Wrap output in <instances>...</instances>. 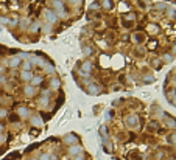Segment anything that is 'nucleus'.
<instances>
[{
    "label": "nucleus",
    "instance_id": "b1692460",
    "mask_svg": "<svg viewBox=\"0 0 176 160\" xmlns=\"http://www.w3.org/2000/svg\"><path fill=\"white\" fill-rule=\"evenodd\" d=\"M70 2H73V3H78V2H81V0H70Z\"/></svg>",
    "mask_w": 176,
    "mask_h": 160
},
{
    "label": "nucleus",
    "instance_id": "dca6fc26",
    "mask_svg": "<svg viewBox=\"0 0 176 160\" xmlns=\"http://www.w3.org/2000/svg\"><path fill=\"white\" fill-rule=\"evenodd\" d=\"M84 54H86V56H89V54H92V48H89V47H87V48H84Z\"/></svg>",
    "mask_w": 176,
    "mask_h": 160
},
{
    "label": "nucleus",
    "instance_id": "0eeeda50",
    "mask_svg": "<svg viewBox=\"0 0 176 160\" xmlns=\"http://www.w3.org/2000/svg\"><path fill=\"white\" fill-rule=\"evenodd\" d=\"M134 39L137 42H144L145 41V34H140V33H137V34H134Z\"/></svg>",
    "mask_w": 176,
    "mask_h": 160
},
{
    "label": "nucleus",
    "instance_id": "20e7f679",
    "mask_svg": "<svg viewBox=\"0 0 176 160\" xmlns=\"http://www.w3.org/2000/svg\"><path fill=\"white\" fill-rule=\"evenodd\" d=\"M81 151H83V149H81V146H70V149H69V152L72 154V156H78Z\"/></svg>",
    "mask_w": 176,
    "mask_h": 160
},
{
    "label": "nucleus",
    "instance_id": "f8f14e48",
    "mask_svg": "<svg viewBox=\"0 0 176 160\" xmlns=\"http://www.w3.org/2000/svg\"><path fill=\"white\" fill-rule=\"evenodd\" d=\"M41 82H42L41 76H34V79H33V86H37V84H41Z\"/></svg>",
    "mask_w": 176,
    "mask_h": 160
},
{
    "label": "nucleus",
    "instance_id": "aec40b11",
    "mask_svg": "<svg viewBox=\"0 0 176 160\" xmlns=\"http://www.w3.org/2000/svg\"><path fill=\"white\" fill-rule=\"evenodd\" d=\"M41 160H48V154H44V156L41 157Z\"/></svg>",
    "mask_w": 176,
    "mask_h": 160
},
{
    "label": "nucleus",
    "instance_id": "9d476101",
    "mask_svg": "<svg viewBox=\"0 0 176 160\" xmlns=\"http://www.w3.org/2000/svg\"><path fill=\"white\" fill-rule=\"evenodd\" d=\"M19 114H20V117H27V115H28V109H27V107H20Z\"/></svg>",
    "mask_w": 176,
    "mask_h": 160
},
{
    "label": "nucleus",
    "instance_id": "423d86ee",
    "mask_svg": "<svg viewBox=\"0 0 176 160\" xmlns=\"http://www.w3.org/2000/svg\"><path fill=\"white\" fill-rule=\"evenodd\" d=\"M19 64H20V58H13V59L9 61V65H11V67H17Z\"/></svg>",
    "mask_w": 176,
    "mask_h": 160
},
{
    "label": "nucleus",
    "instance_id": "2eb2a0df",
    "mask_svg": "<svg viewBox=\"0 0 176 160\" xmlns=\"http://www.w3.org/2000/svg\"><path fill=\"white\" fill-rule=\"evenodd\" d=\"M22 78H24L25 81H28L30 79V73H28V71H24V73H22Z\"/></svg>",
    "mask_w": 176,
    "mask_h": 160
},
{
    "label": "nucleus",
    "instance_id": "7ed1b4c3",
    "mask_svg": "<svg viewBox=\"0 0 176 160\" xmlns=\"http://www.w3.org/2000/svg\"><path fill=\"white\" fill-rule=\"evenodd\" d=\"M126 124L131 126V128H133V126H136V124H137V117H136V115H129V117L126 118Z\"/></svg>",
    "mask_w": 176,
    "mask_h": 160
},
{
    "label": "nucleus",
    "instance_id": "393cba45",
    "mask_svg": "<svg viewBox=\"0 0 176 160\" xmlns=\"http://www.w3.org/2000/svg\"><path fill=\"white\" fill-rule=\"evenodd\" d=\"M2 129H3V126H2V124H0V131H2Z\"/></svg>",
    "mask_w": 176,
    "mask_h": 160
},
{
    "label": "nucleus",
    "instance_id": "ddd939ff",
    "mask_svg": "<svg viewBox=\"0 0 176 160\" xmlns=\"http://www.w3.org/2000/svg\"><path fill=\"white\" fill-rule=\"evenodd\" d=\"M25 93H27V95H34V89H33L31 86H28V87L25 89Z\"/></svg>",
    "mask_w": 176,
    "mask_h": 160
},
{
    "label": "nucleus",
    "instance_id": "4be33fe9",
    "mask_svg": "<svg viewBox=\"0 0 176 160\" xmlns=\"http://www.w3.org/2000/svg\"><path fill=\"white\" fill-rule=\"evenodd\" d=\"M5 115H6V112H5V110H0V117H5Z\"/></svg>",
    "mask_w": 176,
    "mask_h": 160
},
{
    "label": "nucleus",
    "instance_id": "f257e3e1",
    "mask_svg": "<svg viewBox=\"0 0 176 160\" xmlns=\"http://www.w3.org/2000/svg\"><path fill=\"white\" fill-rule=\"evenodd\" d=\"M76 141H78L76 135H73V134H67V135H64V143H67V145H75Z\"/></svg>",
    "mask_w": 176,
    "mask_h": 160
},
{
    "label": "nucleus",
    "instance_id": "6e6552de",
    "mask_svg": "<svg viewBox=\"0 0 176 160\" xmlns=\"http://www.w3.org/2000/svg\"><path fill=\"white\" fill-rule=\"evenodd\" d=\"M103 6L106 9H111L112 8V0H103Z\"/></svg>",
    "mask_w": 176,
    "mask_h": 160
},
{
    "label": "nucleus",
    "instance_id": "f3484780",
    "mask_svg": "<svg viewBox=\"0 0 176 160\" xmlns=\"http://www.w3.org/2000/svg\"><path fill=\"white\" fill-rule=\"evenodd\" d=\"M52 87H59V81L58 79H53L52 81Z\"/></svg>",
    "mask_w": 176,
    "mask_h": 160
},
{
    "label": "nucleus",
    "instance_id": "1a4fd4ad",
    "mask_svg": "<svg viewBox=\"0 0 176 160\" xmlns=\"http://www.w3.org/2000/svg\"><path fill=\"white\" fill-rule=\"evenodd\" d=\"M31 123L34 124V126H41L42 121H41V118H39V117H33V118H31Z\"/></svg>",
    "mask_w": 176,
    "mask_h": 160
},
{
    "label": "nucleus",
    "instance_id": "39448f33",
    "mask_svg": "<svg viewBox=\"0 0 176 160\" xmlns=\"http://www.w3.org/2000/svg\"><path fill=\"white\" fill-rule=\"evenodd\" d=\"M98 92H100V87H98V86H91L89 87V93H91V95H97Z\"/></svg>",
    "mask_w": 176,
    "mask_h": 160
},
{
    "label": "nucleus",
    "instance_id": "4468645a",
    "mask_svg": "<svg viewBox=\"0 0 176 160\" xmlns=\"http://www.w3.org/2000/svg\"><path fill=\"white\" fill-rule=\"evenodd\" d=\"M91 69H92V64H91V62H84V64H83V70H84V71H89Z\"/></svg>",
    "mask_w": 176,
    "mask_h": 160
},
{
    "label": "nucleus",
    "instance_id": "f03ea898",
    "mask_svg": "<svg viewBox=\"0 0 176 160\" xmlns=\"http://www.w3.org/2000/svg\"><path fill=\"white\" fill-rule=\"evenodd\" d=\"M44 17H45L48 22H56V17H55V14L52 13L50 9H45V11H44Z\"/></svg>",
    "mask_w": 176,
    "mask_h": 160
},
{
    "label": "nucleus",
    "instance_id": "6ab92c4d",
    "mask_svg": "<svg viewBox=\"0 0 176 160\" xmlns=\"http://www.w3.org/2000/svg\"><path fill=\"white\" fill-rule=\"evenodd\" d=\"M30 67H31V65H30V62H24V69H25V71L28 70Z\"/></svg>",
    "mask_w": 176,
    "mask_h": 160
},
{
    "label": "nucleus",
    "instance_id": "9b49d317",
    "mask_svg": "<svg viewBox=\"0 0 176 160\" xmlns=\"http://www.w3.org/2000/svg\"><path fill=\"white\" fill-rule=\"evenodd\" d=\"M53 5H55V8H56L58 11H61V13H64V8H62V3H61V2H55Z\"/></svg>",
    "mask_w": 176,
    "mask_h": 160
},
{
    "label": "nucleus",
    "instance_id": "412c9836",
    "mask_svg": "<svg viewBox=\"0 0 176 160\" xmlns=\"http://www.w3.org/2000/svg\"><path fill=\"white\" fill-rule=\"evenodd\" d=\"M123 25L125 26H131V25H133V22H123Z\"/></svg>",
    "mask_w": 176,
    "mask_h": 160
},
{
    "label": "nucleus",
    "instance_id": "5701e85b",
    "mask_svg": "<svg viewBox=\"0 0 176 160\" xmlns=\"http://www.w3.org/2000/svg\"><path fill=\"white\" fill-rule=\"evenodd\" d=\"M75 160H83V156H76V159Z\"/></svg>",
    "mask_w": 176,
    "mask_h": 160
},
{
    "label": "nucleus",
    "instance_id": "a211bd4d",
    "mask_svg": "<svg viewBox=\"0 0 176 160\" xmlns=\"http://www.w3.org/2000/svg\"><path fill=\"white\" fill-rule=\"evenodd\" d=\"M39 103L42 104V106H45V104L48 103V100H47V98H41V100H39Z\"/></svg>",
    "mask_w": 176,
    "mask_h": 160
}]
</instances>
